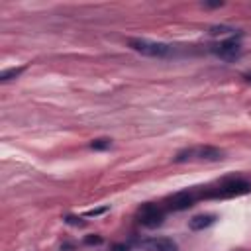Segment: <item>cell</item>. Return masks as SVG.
Wrapping results in <instances>:
<instances>
[{"mask_svg": "<svg viewBox=\"0 0 251 251\" xmlns=\"http://www.w3.org/2000/svg\"><path fill=\"white\" fill-rule=\"evenodd\" d=\"M251 190V182L245 178H227L216 188H210L202 192V198H231V196H241Z\"/></svg>", "mask_w": 251, "mask_h": 251, "instance_id": "6da1fadb", "label": "cell"}, {"mask_svg": "<svg viewBox=\"0 0 251 251\" xmlns=\"http://www.w3.org/2000/svg\"><path fill=\"white\" fill-rule=\"evenodd\" d=\"M224 159V151L212 145H204V147H188L178 151L173 161L175 163H186V161H220Z\"/></svg>", "mask_w": 251, "mask_h": 251, "instance_id": "7a4b0ae2", "label": "cell"}, {"mask_svg": "<svg viewBox=\"0 0 251 251\" xmlns=\"http://www.w3.org/2000/svg\"><path fill=\"white\" fill-rule=\"evenodd\" d=\"M127 45L141 53V55H147V57H169L173 53V45L169 43H163V41H149V39H141V37H131L127 39Z\"/></svg>", "mask_w": 251, "mask_h": 251, "instance_id": "3957f363", "label": "cell"}, {"mask_svg": "<svg viewBox=\"0 0 251 251\" xmlns=\"http://www.w3.org/2000/svg\"><path fill=\"white\" fill-rule=\"evenodd\" d=\"M241 35H243V33H233V35H229L227 39H224V41L212 45L210 51H212L214 55H218L220 59L231 61V59L239 57V53H241Z\"/></svg>", "mask_w": 251, "mask_h": 251, "instance_id": "277c9868", "label": "cell"}, {"mask_svg": "<svg viewBox=\"0 0 251 251\" xmlns=\"http://www.w3.org/2000/svg\"><path fill=\"white\" fill-rule=\"evenodd\" d=\"M163 220H165V210L157 204L147 202L137 210V222L143 227H157L163 224Z\"/></svg>", "mask_w": 251, "mask_h": 251, "instance_id": "5b68a950", "label": "cell"}, {"mask_svg": "<svg viewBox=\"0 0 251 251\" xmlns=\"http://www.w3.org/2000/svg\"><path fill=\"white\" fill-rule=\"evenodd\" d=\"M202 198V192H196L194 188H188V190H180L176 192L175 196L169 198V204L167 208L171 212H182V210H188L190 206H194V202Z\"/></svg>", "mask_w": 251, "mask_h": 251, "instance_id": "8992f818", "label": "cell"}, {"mask_svg": "<svg viewBox=\"0 0 251 251\" xmlns=\"http://www.w3.org/2000/svg\"><path fill=\"white\" fill-rule=\"evenodd\" d=\"M143 247H147L149 251H176V243L169 237H151L141 241Z\"/></svg>", "mask_w": 251, "mask_h": 251, "instance_id": "52a82bcc", "label": "cell"}, {"mask_svg": "<svg viewBox=\"0 0 251 251\" xmlns=\"http://www.w3.org/2000/svg\"><path fill=\"white\" fill-rule=\"evenodd\" d=\"M214 222H216V216H214V214H198V216L190 218V222H188V227H190L192 231H200V229H206V227H210Z\"/></svg>", "mask_w": 251, "mask_h": 251, "instance_id": "ba28073f", "label": "cell"}, {"mask_svg": "<svg viewBox=\"0 0 251 251\" xmlns=\"http://www.w3.org/2000/svg\"><path fill=\"white\" fill-rule=\"evenodd\" d=\"M24 71H25V67H24V65H22V67L6 69V71H2V73H0V82H8V80H12V78H18Z\"/></svg>", "mask_w": 251, "mask_h": 251, "instance_id": "9c48e42d", "label": "cell"}, {"mask_svg": "<svg viewBox=\"0 0 251 251\" xmlns=\"http://www.w3.org/2000/svg\"><path fill=\"white\" fill-rule=\"evenodd\" d=\"M110 145H112L110 137H98V139H92L88 143V147L94 149V151H106V149H110Z\"/></svg>", "mask_w": 251, "mask_h": 251, "instance_id": "30bf717a", "label": "cell"}, {"mask_svg": "<svg viewBox=\"0 0 251 251\" xmlns=\"http://www.w3.org/2000/svg\"><path fill=\"white\" fill-rule=\"evenodd\" d=\"M208 33H210V35H233V33H235V29H233V27H229V25L220 24V25H212V27L208 29Z\"/></svg>", "mask_w": 251, "mask_h": 251, "instance_id": "8fae6325", "label": "cell"}, {"mask_svg": "<svg viewBox=\"0 0 251 251\" xmlns=\"http://www.w3.org/2000/svg\"><path fill=\"white\" fill-rule=\"evenodd\" d=\"M65 222L71 224V226H78V227L84 226V220L82 218H76V216H65Z\"/></svg>", "mask_w": 251, "mask_h": 251, "instance_id": "7c38bea8", "label": "cell"}, {"mask_svg": "<svg viewBox=\"0 0 251 251\" xmlns=\"http://www.w3.org/2000/svg\"><path fill=\"white\" fill-rule=\"evenodd\" d=\"M104 212H108V206H102V208H94V210H88V212H86V216H88V218H92V216H100V214H104Z\"/></svg>", "mask_w": 251, "mask_h": 251, "instance_id": "4fadbf2b", "label": "cell"}, {"mask_svg": "<svg viewBox=\"0 0 251 251\" xmlns=\"http://www.w3.org/2000/svg\"><path fill=\"white\" fill-rule=\"evenodd\" d=\"M84 243H88V245H98V243H102V237L100 235H88L86 239H84Z\"/></svg>", "mask_w": 251, "mask_h": 251, "instance_id": "5bb4252c", "label": "cell"}, {"mask_svg": "<svg viewBox=\"0 0 251 251\" xmlns=\"http://www.w3.org/2000/svg\"><path fill=\"white\" fill-rule=\"evenodd\" d=\"M112 251H131V249H129V245H126V243H118V245L112 247Z\"/></svg>", "mask_w": 251, "mask_h": 251, "instance_id": "9a60e30c", "label": "cell"}, {"mask_svg": "<svg viewBox=\"0 0 251 251\" xmlns=\"http://www.w3.org/2000/svg\"><path fill=\"white\" fill-rule=\"evenodd\" d=\"M202 6L204 8H220V6H224V2H202Z\"/></svg>", "mask_w": 251, "mask_h": 251, "instance_id": "2e32d148", "label": "cell"}, {"mask_svg": "<svg viewBox=\"0 0 251 251\" xmlns=\"http://www.w3.org/2000/svg\"><path fill=\"white\" fill-rule=\"evenodd\" d=\"M243 78H245L247 82H251V73H245V75H243Z\"/></svg>", "mask_w": 251, "mask_h": 251, "instance_id": "e0dca14e", "label": "cell"}]
</instances>
